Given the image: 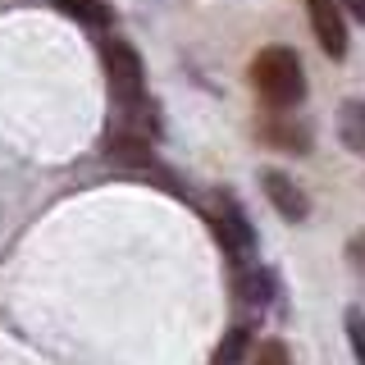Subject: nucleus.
<instances>
[{
  "mask_svg": "<svg viewBox=\"0 0 365 365\" xmlns=\"http://www.w3.org/2000/svg\"><path fill=\"white\" fill-rule=\"evenodd\" d=\"M101 55H106V73H110L114 96H119L128 110L151 106V101H146V73H142V60H137L133 46L119 41V37H110L106 46H101Z\"/></svg>",
  "mask_w": 365,
  "mask_h": 365,
  "instance_id": "2",
  "label": "nucleus"
},
{
  "mask_svg": "<svg viewBox=\"0 0 365 365\" xmlns=\"http://www.w3.org/2000/svg\"><path fill=\"white\" fill-rule=\"evenodd\" d=\"M260 133H265V142L288 146V151H306V146H311V128H306L302 119H269Z\"/></svg>",
  "mask_w": 365,
  "mask_h": 365,
  "instance_id": "8",
  "label": "nucleus"
},
{
  "mask_svg": "<svg viewBox=\"0 0 365 365\" xmlns=\"http://www.w3.org/2000/svg\"><path fill=\"white\" fill-rule=\"evenodd\" d=\"M210 224H215V233H220L228 260H233V265H247L251 251H256V233H251L247 215L237 210V201L220 197V201H215V210H210Z\"/></svg>",
  "mask_w": 365,
  "mask_h": 365,
  "instance_id": "3",
  "label": "nucleus"
},
{
  "mask_svg": "<svg viewBox=\"0 0 365 365\" xmlns=\"http://www.w3.org/2000/svg\"><path fill=\"white\" fill-rule=\"evenodd\" d=\"M256 365H292V356H288V347H283L279 338H269L265 347L256 351Z\"/></svg>",
  "mask_w": 365,
  "mask_h": 365,
  "instance_id": "12",
  "label": "nucleus"
},
{
  "mask_svg": "<svg viewBox=\"0 0 365 365\" xmlns=\"http://www.w3.org/2000/svg\"><path fill=\"white\" fill-rule=\"evenodd\" d=\"M251 83L265 96V106L274 110H292L297 101L306 96V73H302V60L288 51V46H265L251 64Z\"/></svg>",
  "mask_w": 365,
  "mask_h": 365,
  "instance_id": "1",
  "label": "nucleus"
},
{
  "mask_svg": "<svg viewBox=\"0 0 365 365\" xmlns=\"http://www.w3.org/2000/svg\"><path fill=\"white\" fill-rule=\"evenodd\" d=\"M306 14H311V32L324 46V55L342 60L347 55V19H342L338 0H306Z\"/></svg>",
  "mask_w": 365,
  "mask_h": 365,
  "instance_id": "4",
  "label": "nucleus"
},
{
  "mask_svg": "<svg viewBox=\"0 0 365 365\" xmlns=\"http://www.w3.org/2000/svg\"><path fill=\"white\" fill-rule=\"evenodd\" d=\"M347 342H351L356 365H365V315L361 311H347Z\"/></svg>",
  "mask_w": 365,
  "mask_h": 365,
  "instance_id": "11",
  "label": "nucleus"
},
{
  "mask_svg": "<svg viewBox=\"0 0 365 365\" xmlns=\"http://www.w3.org/2000/svg\"><path fill=\"white\" fill-rule=\"evenodd\" d=\"M233 288H237V302L247 306H265L274 297V279L265 265H256V260H247V265H233Z\"/></svg>",
  "mask_w": 365,
  "mask_h": 365,
  "instance_id": "6",
  "label": "nucleus"
},
{
  "mask_svg": "<svg viewBox=\"0 0 365 365\" xmlns=\"http://www.w3.org/2000/svg\"><path fill=\"white\" fill-rule=\"evenodd\" d=\"M347 9H351V14H356V19L365 23V0H347Z\"/></svg>",
  "mask_w": 365,
  "mask_h": 365,
  "instance_id": "13",
  "label": "nucleus"
},
{
  "mask_svg": "<svg viewBox=\"0 0 365 365\" xmlns=\"http://www.w3.org/2000/svg\"><path fill=\"white\" fill-rule=\"evenodd\" d=\"M338 137H342L347 151L365 155V101H347L338 110Z\"/></svg>",
  "mask_w": 365,
  "mask_h": 365,
  "instance_id": "7",
  "label": "nucleus"
},
{
  "mask_svg": "<svg viewBox=\"0 0 365 365\" xmlns=\"http://www.w3.org/2000/svg\"><path fill=\"white\" fill-rule=\"evenodd\" d=\"M55 5H60L68 19L87 23V28H110L114 23V9L106 5V0H55Z\"/></svg>",
  "mask_w": 365,
  "mask_h": 365,
  "instance_id": "9",
  "label": "nucleus"
},
{
  "mask_svg": "<svg viewBox=\"0 0 365 365\" xmlns=\"http://www.w3.org/2000/svg\"><path fill=\"white\" fill-rule=\"evenodd\" d=\"M242 351H247V329H228V338H224L215 365H237V361H242Z\"/></svg>",
  "mask_w": 365,
  "mask_h": 365,
  "instance_id": "10",
  "label": "nucleus"
},
{
  "mask_svg": "<svg viewBox=\"0 0 365 365\" xmlns=\"http://www.w3.org/2000/svg\"><path fill=\"white\" fill-rule=\"evenodd\" d=\"M260 187H265L269 205L283 215L288 224H302L306 215H311V201H306V192L297 187V182L283 174V169H260Z\"/></svg>",
  "mask_w": 365,
  "mask_h": 365,
  "instance_id": "5",
  "label": "nucleus"
}]
</instances>
